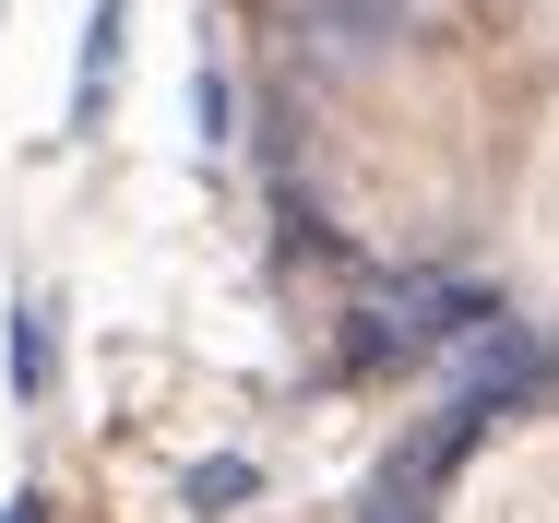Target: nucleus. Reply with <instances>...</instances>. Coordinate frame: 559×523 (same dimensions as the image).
I'll return each mask as SVG.
<instances>
[{"label":"nucleus","mask_w":559,"mask_h":523,"mask_svg":"<svg viewBox=\"0 0 559 523\" xmlns=\"http://www.w3.org/2000/svg\"><path fill=\"white\" fill-rule=\"evenodd\" d=\"M310 36H322V48H369V36H405V0H310Z\"/></svg>","instance_id":"obj_1"},{"label":"nucleus","mask_w":559,"mask_h":523,"mask_svg":"<svg viewBox=\"0 0 559 523\" xmlns=\"http://www.w3.org/2000/svg\"><path fill=\"white\" fill-rule=\"evenodd\" d=\"M12 393H24V405L48 393V310H36V298L12 310Z\"/></svg>","instance_id":"obj_2"},{"label":"nucleus","mask_w":559,"mask_h":523,"mask_svg":"<svg viewBox=\"0 0 559 523\" xmlns=\"http://www.w3.org/2000/svg\"><path fill=\"white\" fill-rule=\"evenodd\" d=\"M238 500H250V464H203L191 476V512H238Z\"/></svg>","instance_id":"obj_3"},{"label":"nucleus","mask_w":559,"mask_h":523,"mask_svg":"<svg viewBox=\"0 0 559 523\" xmlns=\"http://www.w3.org/2000/svg\"><path fill=\"white\" fill-rule=\"evenodd\" d=\"M0 523H48V512H36V488H24V500H12V512H0Z\"/></svg>","instance_id":"obj_4"}]
</instances>
